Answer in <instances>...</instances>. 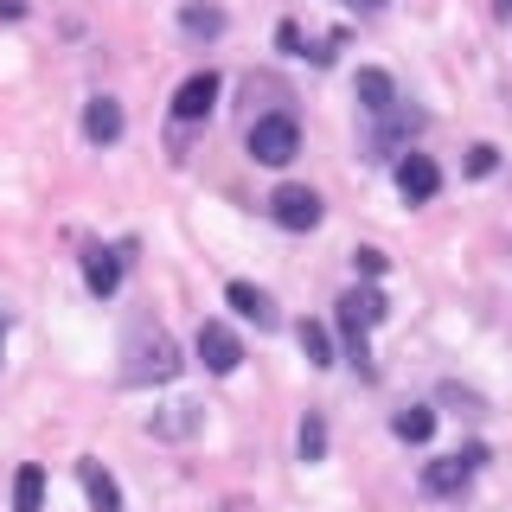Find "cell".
I'll return each mask as SVG.
<instances>
[{"label": "cell", "mask_w": 512, "mask_h": 512, "mask_svg": "<svg viewBox=\"0 0 512 512\" xmlns=\"http://www.w3.org/2000/svg\"><path fill=\"white\" fill-rule=\"evenodd\" d=\"M276 45H282V52H295V58H301V26H282V32H276Z\"/></svg>", "instance_id": "cell-22"}, {"label": "cell", "mask_w": 512, "mask_h": 512, "mask_svg": "<svg viewBox=\"0 0 512 512\" xmlns=\"http://www.w3.org/2000/svg\"><path fill=\"white\" fill-rule=\"evenodd\" d=\"M301 461H327V423H320V416L301 423Z\"/></svg>", "instance_id": "cell-19"}, {"label": "cell", "mask_w": 512, "mask_h": 512, "mask_svg": "<svg viewBox=\"0 0 512 512\" xmlns=\"http://www.w3.org/2000/svg\"><path fill=\"white\" fill-rule=\"evenodd\" d=\"M122 378L128 384H167V378H180V346H173V333L154 327V320L128 327V340H122Z\"/></svg>", "instance_id": "cell-1"}, {"label": "cell", "mask_w": 512, "mask_h": 512, "mask_svg": "<svg viewBox=\"0 0 512 512\" xmlns=\"http://www.w3.org/2000/svg\"><path fill=\"white\" fill-rule=\"evenodd\" d=\"M480 461H487V448H461V455L429 461V468H423V493H429V500H461V493L474 487Z\"/></svg>", "instance_id": "cell-3"}, {"label": "cell", "mask_w": 512, "mask_h": 512, "mask_svg": "<svg viewBox=\"0 0 512 512\" xmlns=\"http://www.w3.org/2000/svg\"><path fill=\"white\" fill-rule=\"evenodd\" d=\"M77 480H84V493H90L96 512H122V487H116L103 468H96V461H77Z\"/></svg>", "instance_id": "cell-13"}, {"label": "cell", "mask_w": 512, "mask_h": 512, "mask_svg": "<svg viewBox=\"0 0 512 512\" xmlns=\"http://www.w3.org/2000/svg\"><path fill=\"white\" fill-rule=\"evenodd\" d=\"M148 429H154L160 442H186V436H199V429H205V404H167V410L148 416Z\"/></svg>", "instance_id": "cell-8"}, {"label": "cell", "mask_w": 512, "mask_h": 512, "mask_svg": "<svg viewBox=\"0 0 512 512\" xmlns=\"http://www.w3.org/2000/svg\"><path fill=\"white\" fill-rule=\"evenodd\" d=\"M0 20H26V0H0Z\"/></svg>", "instance_id": "cell-23"}, {"label": "cell", "mask_w": 512, "mask_h": 512, "mask_svg": "<svg viewBox=\"0 0 512 512\" xmlns=\"http://www.w3.org/2000/svg\"><path fill=\"white\" fill-rule=\"evenodd\" d=\"M212 103H218V71H192L180 84V96H173V116H180V122H205Z\"/></svg>", "instance_id": "cell-7"}, {"label": "cell", "mask_w": 512, "mask_h": 512, "mask_svg": "<svg viewBox=\"0 0 512 512\" xmlns=\"http://www.w3.org/2000/svg\"><path fill=\"white\" fill-rule=\"evenodd\" d=\"M244 148H250L256 167H288V160L301 154V122L288 116V109H269V116H256V122H250Z\"/></svg>", "instance_id": "cell-2"}, {"label": "cell", "mask_w": 512, "mask_h": 512, "mask_svg": "<svg viewBox=\"0 0 512 512\" xmlns=\"http://www.w3.org/2000/svg\"><path fill=\"white\" fill-rule=\"evenodd\" d=\"M295 340H301V352H308V365H333V340H327V327H320V320H301Z\"/></svg>", "instance_id": "cell-17"}, {"label": "cell", "mask_w": 512, "mask_h": 512, "mask_svg": "<svg viewBox=\"0 0 512 512\" xmlns=\"http://www.w3.org/2000/svg\"><path fill=\"white\" fill-rule=\"evenodd\" d=\"M352 13H378V7H391V0H346Z\"/></svg>", "instance_id": "cell-24"}, {"label": "cell", "mask_w": 512, "mask_h": 512, "mask_svg": "<svg viewBox=\"0 0 512 512\" xmlns=\"http://www.w3.org/2000/svg\"><path fill=\"white\" fill-rule=\"evenodd\" d=\"M180 26H186V39H218V32H224V13L218 7H186Z\"/></svg>", "instance_id": "cell-18"}, {"label": "cell", "mask_w": 512, "mask_h": 512, "mask_svg": "<svg viewBox=\"0 0 512 512\" xmlns=\"http://www.w3.org/2000/svg\"><path fill=\"white\" fill-rule=\"evenodd\" d=\"M429 429H436V410H423V404H410V410L391 416V436L397 442H429Z\"/></svg>", "instance_id": "cell-14"}, {"label": "cell", "mask_w": 512, "mask_h": 512, "mask_svg": "<svg viewBox=\"0 0 512 512\" xmlns=\"http://www.w3.org/2000/svg\"><path fill=\"white\" fill-rule=\"evenodd\" d=\"M199 365L212 378H231L237 365H244V340H237L224 320H205V327H199Z\"/></svg>", "instance_id": "cell-4"}, {"label": "cell", "mask_w": 512, "mask_h": 512, "mask_svg": "<svg viewBox=\"0 0 512 512\" xmlns=\"http://www.w3.org/2000/svg\"><path fill=\"white\" fill-rule=\"evenodd\" d=\"M0 333H7V314H0Z\"/></svg>", "instance_id": "cell-26"}, {"label": "cell", "mask_w": 512, "mask_h": 512, "mask_svg": "<svg viewBox=\"0 0 512 512\" xmlns=\"http://www.w3.org/2000/svg\"><path fill=\"white\" fill-rule=\"evenodd\" d=\"M493 7H500V20H512V0H493Z\"/></svg>", "instance_id": "cell-25"}, {"label": "cell", "mask_w": 512, "mask_h": 512, "mask_svg": "<svg viewBox=\"0 0 512 512\" xmlns=\"http://www.w3.org/2000/svg\"><path fill=\"white\" fill-rule=\"evenodd\" d=\"M352 96H359L365 116H384V109L397 103V84H391L384 71H359V77H352Z\"/></svg>", "instance_id": "cell-12"}, {"label": "cell", "mask_w": 512, "mask_h": 512, "mask_svg": "<svg viewBox=\"0 0 512 512\" xmlns=\"http://www.w3.org/2000/svg\"><path fill=\"white\" fill-rule=\"evenodd\" d=\"M84 135L96 141V148L122 141V103H116V96H90V103H84Z\"/></svg>", "instance_id": "cell-9"}, {"label": "cell", "mask_w": 512, "mask_h": 512, "mask_svg": "<svg viewBox=\"0 0 512 512\" xmlns=\"http://www.w3.org/2000/svg\"><path fill=\"white\" fill-rule=\"evenodd\" d=\"M352 263H359V276H384V269H391V263H384V250H359V256H352Z\"/></svg>", "instance_id": "cell-21"}, {"label": "cell", "mask_w": 512, "mask_h": 512, "mask_svg": "<svg viewBox=\"0 0 512 512\" xmlns=\"http://www.w3.org/2000/svg\"><path fill=\"white\" fill-rule=\"evenodd\" d=\"M340 308H352V314L365 320V327H378V320L391 314V301H384L378 288H352V295H340Z\"/></svg>", "instance_id": "cell-16"}, {"label": "cell", "mask_w": 512, "mask_h": 512, "mask_svg": "<svg viewBox=\"0 0 512 512\" xmlns=\"http://www.w3.org/2000/svg\"><path fill=\"white\" fill-rule=\"evenodd\" d=\"M224 301H231L244 320H256V327H276V301H269L256 282H231V288H224Z\"/></svg>", "instance_id": "cell-11"}, {"label": "cell", "mask_w": 512, "mask_h": 512, "mask_svg": "<svg viewBox=\"0 0 512 512\" xmlns=\"http://www.w3.org/2000/svg\"><path fill=\"white\" fill-rule=\"evenodd\" d=\"M45 506V468H20L13 474V512H39Z\"/></svg>", "instance_id": "cell-15"}, {"label": "cell", "mask_w": 512, "mask_h": 512, "mask_svg": "<svg viewBox=\"0 0 512 512\" xmlns=\"http://www.w3.org/2000/svg\"><path fill=\"white\" fill-rule=\"evenodd\" d=\"M493 167H500V154H493L487 141H480V148H468V173H474V180H487Z\"/></svg>", "instance_id": "cell-20"}, {"label": "cell", "mask_w": 512, "mask_h": 512, "mask_svg": "<svg viewBox=\"0 0 512 512\" xmlns=\"http://www.w3.org/2000/svg\"><path fill=\"white\" fill-rule=\"evenodd\" d=\"M397 192H404L410 205H429L442 192V167L429 154H404V160H397Z\"/></svg>", "instance_id": "cell-6"}, {"label": "cell", "mask_w": 512, "mask_h": 512, "mask_svg": "<svg viewBox=\"0 0 512 512\" xmlns=\"http://www.w3.org/2000/svg\"><path fill=\"white\" fill-rule=\"evenodd\" d=\"M84 282H90V295H116L122 288V256L116 250H84Z\"/></svg>", "instance_id": "cell-10"}, {"label": "cell", "mask_w": 512, "mask_h": 512, "mask_svg": "<svg viewBox=\"0 0 512 512\" xmlns=\"http://www.w3.org/2000/svg\"><path fill=\"white\" fill-rule=\"evenodd\" d=\"M269 218H276L282 231H314V224L327 218V205H320V192H308V186H276Z\"/></svg>", "instance_id": "cell-5"}]
</instances>
